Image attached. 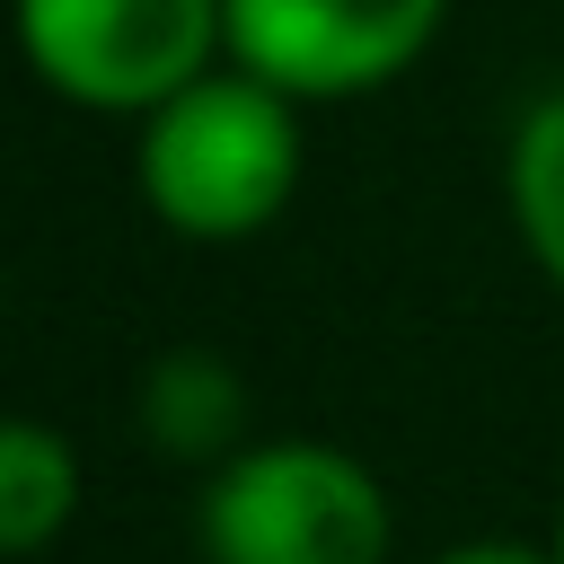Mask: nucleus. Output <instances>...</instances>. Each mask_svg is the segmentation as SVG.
Masks as SVG:
<instances>
[{"mask_svg": "<svg viewBox=\"0 0 564 564\" xmlns=\"http://www.w3.org/2000/svg\"><path fill=\"white\" fill-rule=\"evenodd\" d=\"M300 159H308L300 97L256 79L247 62H212L194 88H176L167 106L141 115L132 185H141V212L167 238L238 247V238H256L291 212Z\"/></svg>", "mask_w": 564, "mask_h": 564, "instance_id": "f257e3e1", "label": "nucleus"}, {"mask_svg": "<svg viewBox=\"0 0 564 564\" xmlns=\"http://www.w3.org/2000/svg\"><path fill=\"white\" fill-rule=\"evenodd\" d=\"M220 18L229 62H247L300 106H335L405 79L432 53L449 0H220Z\"/></svg>", "mask_w": 564, "mask_h": 564, "instance_id": "20e7f679", "label": "nucleus"}, {"mask_svg": "<svg viewBox=\"0 0 564 564\" xmlns=\"http://www.w3.org/2000/svg\"><path fill=\"white\" fill-rule=\"evenodd\" d=\"M26 70L88 115H150L229 62L220 0H18Z\"/></svg>", "mask_w": 564, "mask_h": 564, "instance_id": "7ed1b4c3", "label": "nucleus"}, {"mask_svg": "<svg viewBox=\"0 0 564 564\" xmlns=\"http://www.w3.org/2000/svg\"><path fill=\"white\" fill-rule=\"evenodd\" d=\"M132 423L159 458L176 467H220L229 449H247V379L229 352L212 344H176L141 370L132 388Z\"/></svg>", "mask_w": 564, "mask_h": 564, "instance_id": "39448f33", "label": "nucleus"}, {"mask_svg": "<svg viewBox=\"0 0 564 564\" xmlns=\"http://www.w3.org/2000/svg\"><path fill=\"white\" fill-rule=\"evenodd\" d=\"M546 546H555V555H564V511H555V538H546Z\"/></svg>", "mask_w": 564, "mask_h": 564, "instance_id": "1a4fd4ad", "label": "nucleus"}, {"mask_svg": "<svg viewBox=\"0 0 564 564\" xmlns=\"http://www.w3.org/2000/svg\"><path fill=\"white\" fill-rule=\"evenodd\" d=\"M194 546L203 564H388L397 511L370 458L317 432H282L203 467Z\"/></svg>", "mask_w": 564, "mask_h": 564, "instance_id": "f03ea898", "label": "nucleus"}, {"mask_svg": "<svg viewBox=\"0 0 564 564\" xmlns=\"http://www.w3.org/2000/svg\"><path fill=\"white\" fill-rule=\"evenodd\" d=\"M432 564H564V555L555 546H520V538H467V546H449Z\"/></svg>", "mask_w": 564, "mask_h": 564, "instance_id": "6e6552de", "label": "nucleus"}, {"mask_svg": "<svg viewBox=\"0 0 564 564\" xmlns=\"http://www.w3.org/2000/svg\"><path fill=\"white\" fill-rule=\"evenodd\" d=\"M79 511V449L70 432L18 414L0 423V546L9 555H44Z\"/></svg>", "mask_w": 564, "mask_h": 564, "instance_id": "423d86ee", "label": "nucleus"}, {"mask_svg": "<svg viewBox=\"0 0 564 564\" xmlns=\"http://www.w3.org/2000/svg\"><path fill=\"white\" fill-rule=\"evenodd\" d=\"M502 203H511V229H520L529 264L564 291V88L520 106L511 150H502Z\"/></svg>", "mask_w": 564, "mask_h": 564, "instance_id": "0eeeda50", "label": "nucleus"}]
</instances>
